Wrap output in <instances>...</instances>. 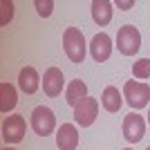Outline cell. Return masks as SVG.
Segmentation results:
<instances>
[{
    "instance_id": "9c48e42d",
    "label": "cell",
    "mask_w": 150,
    "mask_h": 150,
    "mask_svg": "<svg viewBox=\"0 0 150 150\" xmlns=\"http://www.w3.org/2000/svg\"><path fill=\"white\" fill-rule=\"evenodd\" d=\"M63 85H65V76L58 67H50L45 69V76H43V90L50 99H56L63 94Z\"/></svg>"
},
{
    "instance_id": "5b68a950",
    "label": "cell",
    "mask_w": 150,
    "mask_h": 150,
    "mask_svg": "<svg viewBox=\"0 0 150 150\" xmlns=\"http://www.w3.org/2000/svg\"><path fill=\"white\" fill-rule=\"evenodd\" d=\"M25 130H27V121L23 114H11L2 121V139L7 144H20L25 139Z\"/></svg>"
},
{
    "instance_id": "277c9868",
    "label": "cell",
    "mask_w": 150,
    "mask_h": 150,
    "mask_svg": "<svg viewBox=\"0 0 150 150\" xmlns=\"http://www.w3.org/2000/svg\"><path fill=\"white\" fill-rule=\"evenodd\" d=\"M31 130L36 132L38 137H47L56 130V117L52 112V108L47 105H38L31 112Z\"/></svg>"
},
{
    "instance_id": "e0dca14e",
    "label": "cell",
    "mask_w": 150,
    "mask_h": 150,
    "mask_svg": "<svg viewBox=\"0 0 150 150\" xmlns=\"http://www.w3.org/2000/svg\"><path fill=\"white\" fill-rule=\"evenodd\" d=\"M0 9H2V16H0V25L7 27L9 23H11V18H13V2H11V0H2V2H0Z\"/></svg>"
},
{
    "instance_id": "ba28073f",
    "label": "cell",
    "mask_w": 150,
    "mask_h": 150,
    "mask_svg": "<svg viewBox=\"0 0 150 150\" xmlns=\"http://www.w3.org/2000/svg\"><path fill=\"white\" fill-rule=\"evenodd\" d=\"M90 54H92V58L96 63H105L112 56V38L108 36L105 31L94 34L92 40H90Z\"/></svg>"
},
{
    "instance_id": "7402d4cb",
    "label": "cell",
    "mask_w": 150,
    "mask_h": 150,
    "mask_svg": "<svg viewBox=\"0 0 150 150\" xmlns=\"http://www.w3.org/2000/svg\"><path fill=\"white\" fill-rule=\"evenodd\" d=\"M123 150H132V148H123Z\"/></svg>"
},
{
    "instance_id": "9a60e30c",
    "label": "cell",
    "mask_w": 150,
    "mask_h": 150,
    "mask_svg": "<svg viewBox=\"0 0 150 150\" xmlns=\"http://www.w3.org/2000/svg\"><path fill=\"white\" fill-rule=\"evenodd\" d=\"M16 103H18L16 88H13L11 83L2 81V83H0V110L7 114V112H11L13 108H16Z\"/></svg>"
},
{
    "instance_id": "4fadbf2b",
    "label": "cell",
    "mask_w": 150,
    "mask_h": 150,
    "mask_svg": "<svg viewBox=\"0 0 150 150\" xmlns=\"http://www.w3.org/2000/svg\"><path fill=\"white\" fill-rule=\"evenodd\" d=\"M83 99H88V85H85L81 79L69 81V85L65 88V101H67V105L76 108Z\"/></svg>"
},
{
    "instance_id": "ac0fdd59",
    "label": "cell",
    "mask_w": 150,
    "mask_h": 150,
    "mask_svg": "<svg viewBox=\"0 0 150 150\" xmlns=\"http://www.w3.org/2000/svg\"><path fill=\"white\" fill-rule=\"evenodd\" d=\"M34 7H36V11L40 13L43 18L52 16V11H54V2H52V0H36V2H34Z\"/></svg>"
},
{
    "instance_id": "7a4b0ae2",
    "label": "cell",
    "mask_w": 150,
    "mask_h": 150,
    "mask_svg": "<svg viewBox=\"0 0 150 150\" xmlns=\"http://www.w3.org/2000/svg\"><path fill=\"white\" fill-rule=\"evenodd\" d=\"M123 99L125 103L134 110H141L150 103V85L148 83H141V81H125L123 85Z\"/></svg>"
},
{
    "instance_id": "52a82bcc",
    "label": "cell",
    "mask_w": 150,
    "mask_h": 150,
    "mask_svg": "<svg viewBox=\"0 0 150 150\" xmlns=\"http://www.w3.org/2000/svg\"><path fill=\"white\" fill-rule=\"evenodd\" d=\"M146 134V121L141 114L137 112H130V114H125V119H123V137L130 141V144H139L141 139H144Z\"/></svg>"
},
{
    "instance_id": "44dd1931",
    "label": "cell",
    "mask_w": 150,
    "mask_h": 150,
    "mask_svg": "<svg viewBox=\"0 0 150 150\" xmlns=\"http://www.w3.org/2000/svg\"><path fill=\"white\" fill-rule=\"evenodd\" d=\"M148 123H150V108H148Z\"/></svg>"
},
{
    "instance_id": "8fae6325",
    "label": "cell",
    "mask_w": 150,
    "mask_h": 150,
    "mask_svg": "<svg viewBox=\"0 0 150 150\" xmlns=\"http://www.w3.org/2000/svg\"><path fill=\"white\" fill-rule=\"evenodd\" d=\"M18 88L25 94H34L40 88V76L34 67H23L18 72Z\"/></svg>"
},
{
    "instance_id": "ffe728a7",
    "label": "cell",
    "mask_w": 150,
    "mask_h": 150,
    "mask_svg": "<svg viewBox=\"0 0 150 150\" xmlns=\"http://www.w3.org/2000/svg\"><path fill=\"white\" fill-rule=\"evenodd\" d=\"M2 150H16V148H11V146H7V148H2Z\"/></svg>"
},
{
    "instance_id": "8992f818",
    "label": "cell",
    "mask_w": 150,
    "mask_h": 150,
    "mask_svg": "<svg viewBox=\"0 0 150 150\" xmlns=\"http://www.w3.org/2000/svg\"><path fill=\"white\" fill-rule=\"evenodd\" d=\"M96 114H99V101L88 96V99H83L79 105L74 108V121L81 128H90L96 119Z\"/></svg>"
},
{
    "instance_id": "2e32d148",
    "label": "cell",
    "mask_w": 150,
    "mask_h": 150,
    "mask_svg": "<svg viewBox=\"0 0 150 150\" xmlns=\"http://www.w3.org/2000/svg\"><path fill=\"white\" fill-rule=\"evenodd\" d=\"M132 76H134V79H141V81L150 79V58H139V61L132 65Z\"/></svg>"
},
{
    "instance_id": "d6986e66",
    "label": "cell",
    "mask_w": 150,
    "mask_h": 150,
    "mask_svg": "<svg viewBox=\"0 0 150 150\" xmlns=\"http://www.w3.org/2000/svg\"><path fill=\"white\" fill-rule=\"evenodd\" d=\"M132 7H134V0H117V9L128 11V9H132Z\"/></svg>"
},
{
    "instance_id": "603a6c76",
    "label": "cell",
    "mask_w": 150,
    "mask_h": 150,
    "mask_svg": "<svg viewBox=\"0 0 150 150\" xmlns=\"http://www.w3.org/2000/svg\"><path fill=\"white\" fill-rule=\"evenodd\" d=\"M146 150H150V146H148V148H146Z\"/></svg>"
},
{
    "instance_id": "6da1fadb",
    "label": "cell",
    "mask_w": 150,
    "mask_h": 150,
    "mask_svg": "<svg viewBox=\"0 0 150 150\" xmlns=\"http://www.w3.org/2000/svg\"><path fill=\"white\" fill-rule=\"evenodd\" d=\"M88 47L90 45L85 43V36L79 27H67L65 34H63V50L67 54V58L72 63H83L85 61V54H88Z\"/></svg>"
},
{
    "instance_id": "7c38bea8",
    "label": "cell",
    "mask_w": 150,
    "mask_h": 150,
    "mask_svg": "<svg viewBox=\"0 0 150 150\" xmlns=\"http://www.w3.org/2000/svg\"><path fill=\"white\" fill-rule=\"evenodd\" d=\"M112 2H108V0H94L92 2V20L96 23L99 27H105L110 25V20H112Z\"/></svg>"
},
{
    "instance_id": "3957f363",
    "label": "cell",
    "mask_w": 150,
    "mask_h": 150,
    "mask_svg": "<svg viewBox=\"0 0 150 150\" xmlns=\"http://www.w3.org/2000/svg\"><path fill=\"white\" fill-rule=\"evenodd\" d=\"M117 50L123 56H134L141 50V34L134 25H123L117 31Z\"/></svg>"
},
{
    "instance_id": "5bb4252c",
    "label": "cell",
    "mask_w": 150,
    "mask_h": 150,
    "mask_svg": "<svg viewBox=\"0 0 150 150\" xmlns=\"http://www.w3.org/2000/svg\"><path fill=\"white\" fill-rule=\"evenodd\" d=\"M101 105H103V110H108V112H119L121 105H123V94L114 88V85H108V88L103 90V94H101Z\"/></svg>"
},
{
    "instance_id": "30bf717a",
    "label": "cell",
    "mask_w": 150,
    "mask_h": 150,
    "mask_svg": "<svg viewBox=\"0 0 150 150\" xmlns=\"http://www.w3.org/2000/svg\"><path fill=\"white\" fill-rule=\"evenodd\" d=\"M56 146L58 150H76L79 148V130L74 123H63L56 130Z\"/></svg>"
}]
</instances>
